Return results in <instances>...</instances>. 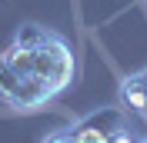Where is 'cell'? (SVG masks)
<instances>
[{
  "instance_id": "obj_1",
  "label": "cell",
  "mask_w": 147,
  "mask_h": 143,
  "mask_svg": "<svg viewBox=\"0 0 147 143\" xmlns=\"http://www.w3.org/2000/svg\"><path fill=\"white\" fill-rule=\"evenodd\" d=\"M77 77V57L67 37L40 23H20L0 50V107L37 113L54 103Z\"/></svg>"
},
{
  "instance_id": "obj_2",
  "label": "cell",
  "mask_w": 147,
  "mask_h": 143,
  "mask_svg": "<svg viewBox=\"0 0 147 143\" xmlns=\"http://www.w3.org/2000/svg\"><path fill=\"white\" fill-rule=\"evenodd\" d=\"M44 143H74L70 136L64 133V130H57V133H50V136H44Z\"/></svg>"
},
{
  "instance_id": "obj_3",
  "label": "cell",
  "mask_w": 147,
  "mask_h": 143,
  "mask_svg": "<svg viewBox=\"0 0 147 143\" xmlns=\"http://www.w3.org/2000/svg\"><path fill=\"white\" fill-rule=\"evenodd\" d=\"M137 143H147V136H137Z\"/></svg>"
}]
</instances>
